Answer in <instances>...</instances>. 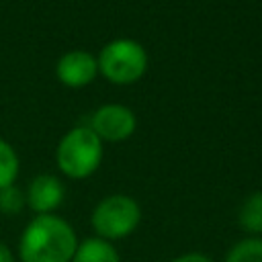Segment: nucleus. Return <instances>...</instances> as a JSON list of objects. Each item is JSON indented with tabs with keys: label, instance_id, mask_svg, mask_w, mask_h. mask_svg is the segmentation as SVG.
I'll return each instance as SVG.
<instances>
[{
	"label": "nucleus",
	"instance_id": "1",
	"mask_svg": "<svg viewBox=\"0 0 262 262\" xmlns=\"http://www.w3.org/2000/svg\"><path fill=\"white\" fill-rule=\"evenodd\" d=\"M78 248L74 227L57 215H37L23 231L18 256L23 262H72Z\"/></svg>",
	"mask_w": 262,
	"mask_h": 262
},
{
	"label": "nucleus",
	"instance_id": "2",
	"mask_svg": "<svg viewBox=\"0 0 262 262\" xmlns=\"http://www.w3.org/2000/svg\"><path fill=\"white\" fill-rule=\"evenodd\" d=\"M57 166L70 178L90 176L102 160V141L90 127L68 131L57 145Z\"/></svg>",
	"mask_w": 262,
	"mask_h": 262
},
{
	"label": "nucleus",
	"instance_id": "3",
	"mask_svg": "<svg viewBox=\"0 0 262 262\" xmlns=\"http://www.w3.org/2000/svg\"><path fill=\"white\" fill-rule=\"evenodd\" d=\"M141 221V209L135 199L127 194H111L102 199L92 213V227L98 237L113 242L123 239L135 231Z\"/></svg>",
	"mask_w": 262,
	"mask_h": 262
},
{
	"label": "nucleus",
	"instance_id": "4",
	"mask_svg": "<svg viewBox=\"0 0 262 262\" xmlns=\"http://www.w3.org/2000/svg\"><path fill=\"white\" fill-rule=\"evenodd\" d=\"M98 70L115 84H131L139 80L147 68L145 49L133 39H115L102 47Z\"/></svg>",
	"mask_w": 262,
	"mask_h": 262
},
{
	"label": "nucleus",
	"instance_id": "5",
	"mask_svg": "<svg viewBox=\"0 0 262 262\" xmlns=\"http://www.w3.org/2000/svg\"><path fill=\"white\" fill-rule=\"evenodd\" d=\"M90 129L100 141H123L135 131V115L123 104H104L92 115Z\"/></svg>",
	"mask_w": 262,
	"mask_h": 262
},
{
	"label": "nucleus",
	"instance_id": "6",
	"mask_svg": "<svg viewBox=\"0 0 262 262\" xmlns=\"http://www.w3.org/2000/svg\"><path fill=\"white\" fill-rule=\"evenodd\" d=\"M96 72H98V61L88 51L76 49L66 53L57 61V78L70 88H80L90 84Z\"/></svg>",
	"mask_w": 262,
	"mask_h": 262
},
{
	"label": "nucleus",
	"instance_id": "7",
	"mask_svg": "<svg viewBox=\"0 0 262 262\" xmlns=\"http://www.w3.org/2000/svg\"><path fill=\"white\" fill-rule=\"evenodd\" d=\"M63 201V184L53 174H39L31 180L27 203L37 215H51Z\"/></svg>",
	"mask_w": 262,
	"mask_h": 262
},
{
	"label": "nucleus",
	"instance_id": "8",
	"mask_svg": "<svg viewBox=\"0 0 262 262\" xmlns=\"http://www.w3.org/2000/svg\"><path fill=\"white\" fill-rule=\"evenodd\" d=\"M72 262H121L115 246L102 237H88L78 244Z\"/></svg>",
	"mask_w": 262,
	"mask_h": 262
},
{
	"label": "nucleus",
	"instance_id": "9",
	"mask_svg": "<svg viewBox=\"0 0 262 262\" xmlns=\"http://www.w3.org/2000/svg\"><path fill=\"white\" fill-rule=\"evenodd\" d=\"M237 221L248 233H262V190L250 194L242 203Z\"/></svg>",
	"mask_w": 262,
	"mask_h": 262
},
{
	"label": "nucleus",
	"instance_id": "10",
	"mask_svg": "<svg viewBox=\"0 0 262 262\" xmlns=\"http://www.w3.org/2000/svg\"><path fill=\"white\" fill-rule=\"evenodd\" d=\"M225 262H262V237H248L237 242Z\"/></svg>",
	"mask_w": 262,
	"mask_h": 262
},
{
	"label": "nucleus",
	"instance_id": "11",
	"mask_svg": "<svg viewBox=\"0 0 262 262\" xmlns=\"http://www.w3.org/2000/svg\"><path fill=\"white\" fill-rule=\"evenodd\" d=\"M16 174H18V158L12 145L0 139V188L14 184Z\"/></svg>",
	"mask_w": 262,
	"mask_h": 262
},
{
	"label": "nucleus",
	"instance_id": "12",
	"mask_svg": "<svg viewBox=\"0 0 262 262\" xmlns=\"http://www.w3.org/2000/svg\"><path fill=\"white\" fill-rule=\"evenodd\" d=\"M25 205V194L14 186H6V188H0V211L2 213H8V215H14L23 209Z\"/></svg>",
	"mask_w": 262,
	"mask_h": 262
},
{
	"label": "nucleus",
	"instance_id": "13",
	"mask_svg": "<svg viewBox=\"0 0 262 262\" xmlns=\"http://www.w3.org/2000/svg\"><path fill=\"white\" fill-rule=\"evenodd\" d=\"M172 262H213L209 256L201 254V252H188V254H182L178 258H174Z\"/></svg>",
	"mask_w": 262,
	"mask_h": 262
},
{
	"label": "nucleus",
	"instance_id": "14",
	"mask_svg": "<svg viewBox=\"0 0 262 262\" xmlns=\"http://www.w3.org/2000/svg\"><path fill=\"white\" fill-rule=\"evenodd\" d=\"M0 262H14V256L10 254V250L0 242Z\"/></svg>",
	"mask_w": 262,
	"mask_h": 262
}]
</instances>
